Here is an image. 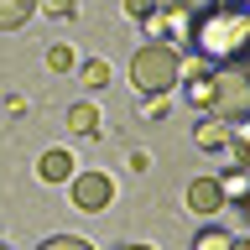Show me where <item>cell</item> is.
<instances>
[{
  "instance_id": "obj_3",
  "label": "cell",
  "mask_w": 250,
  "mask_h": 250,
  "mask_svg": "<svg viewBox=\"0 0 250 250\" xmlns=\"http://www.w3.org/2000/svg\"><path fill=\"white\" fill-rule=\"evenodd\" d=\"M208 115H214L219 125L250 120V83L234 73V68H219V73H214V99H208Z\"/></svg>"
},
{
  "instance_id": "obj_20",
  "label": "cell",
  "mask_w": 250,
  "mask_h": 250,
  "mask_svg": "<svg viewBox=\"0 0 250 250\" xmlns=\"http://www.w3.org/2000/svg\"><path fill=\"white\" fill-rule=\"evenodd\" d=\"M234 73H240V78H245V83H250V52H245V62H240V68H234Z\"/></svg>"
},
{
  "instance_id": "obj_14",
  "label": "cell",
  "mask_w": 250,
  "mask_h": 250,
  "mask_svg": "<svg viewBox=\"0 0 250 250\" xmlns=\"http://www.w3.org/2000/svg\"><path fill=\"white\" fill-rule=\"evenodd\" d=\"M219 0H162V11H177V16H188V21H198L203 11H214Z\"/></svg>"
},
{
  "instance_id": "obj_23",
  "label": "cell",
  "mask_w": 250,
  "mask_h": 250,
  "mask_svg": "<svg viewBox=\"0 0 250 250\" xmlns=\"http://www.w3.org/2000/svg\"><path fill=\"white\" fill-rule=\"evenodd\" d=\"M240 208H245V214H250V198H245V203H240Z\"/></svg>"
},
{
  "instance_id": "obj_24",
  "label": "cell",
  "mask_w": 250,
  "mask_h": 250,
  "mask_svg": "<svg viewBox=\"0 0 250 250\" xmlns=\"http://www.w3.org/2000/svg\"><path fill=\"white\" fill-rule=\"evenodd\" d=\"M0 250H5V245H0Z\"/></svg>"
},
{
  "instance_id": "obj_7",
  "label": "cell",
  "mask_w": 250,
  "mask_h": 250,
  "mask_svg": "<svg viewBox=\"0 0 250 250\" xmlns=\"http://www.w3.org/2000/svg\"><path fill=\"white\" fill-rule=\"evenodd\" d=\"M193 146H198V151H224V146H229V125H219L214 115H203V120L193 125Z\"/></svg>"
},
{
  "instance_id": "obj_6",
  "label": "cell",
  "mask_w": 250,
  "mask_h": 250,
  "mask_svg": "<svg viewBox=\"0 0 250 250\" xmlns=\"http://www.w3.org/2000/svg\"><path fill=\"white\" fill-rule=\"evenodd\" d=\"M37 177H42V183H73V156L62 151V146L42 151V162H37Z\"/></svg>"
},
{
  "instance_id": "obj_19",
  "label": "cell",
  "mask_w": 250,
  "mask_h": 250,
  "mask_svg": "<svg viewBox=\"0 0 250 250\" xmlns=\"http://www.w3.org/2000/svg\"><path fill=\"white\" fill-rule=\"evenodd\" d=\"M37 11H47V16H58V21H68V16L78 11V0H37Z\"/></svg>"
},
{
  "instance_id": "obj_13",
  "label": "cell",
  "mask_w": 250,
  "mask_h": 250,
  "mask_svg": "<svg viewBox=\"0 0 250 250\" xmlns=\"http://www.w3.org/2000/svg\"><path fill=\"white\" fill-rule=\"evenodd\" d=\"M229 245H234V234L229 229H214V224L193 234V250H229Z\"/></svg>"
},
{
  "instance_id": "obj_18",
  "label": "cell",
  "mask_w": 250,
  "mask_h": 250,
  "mask_svg": "<svg viewBox=\"0 0 250 250\" xmlns=\"http://www.w3.org/2000/svg\"><path fill=\"white\" fill-rule=\"evenodd\" d=\"M37 250H94L89 240H78V234H52V240H42Z\"/></svg>"
},
{
  "instance_id": "obj_12",
  "label": "cell",
  "mask_w": 250,
  "mask_h": 250,
  "mask_svg": "<svg viewBox=\"0 0 250 250\" xmlns=\"http://www.w3.org/2000/svg\"><path fill=\"white\" fill-rule=\"evenodd\" d=\"M229 151H234V162L250 172V120H240V125H229Z\"/></svg>"
},
{
  "instance_id": "obj_21",
  "label": "cell",
  "mask_w": 250,
  "mask_h": 250,
  "mask_svg": "<svg viewBox=\"0 0 250 250\" xmlns=\"http://www.w3.org/2000/svg\"><path fill=\"white\" fill-rule=\"evenodd\" d=\"M229 250H250V240H234V245H229Z\"/></svg>"
},
{
  "instance_id": "obj_8",
  "label": "cell",
  "mask_w": 250,
  "mask_h": 250,
  "mask_svg": "<svg viewBox=\"0 0 250 250\" xmlns=\"http://www.w3.org/2000/svg\"><path fill=\"white\" fill-rule=\"evenodd\" d=\"M183 99H188V104H198L203 115H208V99H214V68H203V73H188Z\"/></svg>"
},
{
  "instance_id": "obj_9",
  "label": "cell",
  "mask_w": 250,
  "mask_h": 250,
  "mask_svg": "<svg viewBox=\"0 0 250 250\" xmlns=\"http://www.w3.org/2000/svg\"><path fill=\"white\" fill-rule=\"evenodd\" d=\"M37 16V0H0V31H21Z\"/></svg>"
},
{
  "instance_id": "obj_17",
  "label": "cell",
  "mask_w": 250,
  "mask_h": 250,
  "mask_svg": "<svg viewBox=\"0 0 250 250\" xmlns=\"http://www.w3.org/2000/svg\"><path fill=\"white\" fill-rule=\"evenodd\" d=\"M125 5V16H130V21H151L156 11H162V0H120Z\"/></svg>"
},
{
  "instance_id": "obj_1",
  "label": "cell",
  "mask_w": 250,
  "mask_h": 250,
  "mask_svg": "<svg viewBox=\"0 0 250 250\" xmlns=\"http://www.w3.org/2000/svg\"><path fill=\"white\" fill-rule=\"evenodd\" d=\"M188 42L198 47V58L214 62V68H240L245 52H250V11L219 0L214 11H203L198 21L188 26Z\"/></svg>"
},
{
  "instance_id": "obj_11",
  "label": "cell",
  "mask_w": 250,
  "mask_h": 250,
  "mask_svg": "<svg viewBox=\"0 0 250 250\" xmlns=\"http://www.w3.org/2000/svg\"><path fill=\"white\" fill-rule=\"evenodd\" d=\"M219 193H224V203H245L250 198V172L245 167L224 172V177H219Z\"/></svg>"
},
{
  "instance_id": "obj_22",
  "label": "cell",
  "mask_w": 250,
  "mask_h": 250,
  "mask_svg": "<svg viewBox=\"0 0 250 250\" xmlns=\"http://www.w3.org/2000/svg\"><path fill=\"white\" fill-rule=\"evenodd\" d=\"M125 250H151V245H125Z\"/></svg>"
},
{
  "instance_id": "obj_10",
  "label": "cell",
  "mask_w": 250,
  "mask_h": 250,
  "mask_svg": "<svg viewBox=\"0 0 250 250\" xmlns=\"http://www.w3.org/2000/svg\"><path fill=\"white\" fill-rule=\"evenodd\" d=\"M68 130H73V136H99V109H94L89 99H78V104L68 109Z\"/></svg>"
},
{
  "instance_id": "obj_15",
  "label": "cell",
  "mask_w": 250,
  "mask_h": 250,
  "mask_svg": "<svg viewBox=\"0 0 250 250\" xmlns=\"http://www.w3.org/2000/svg\"><path fill=\"white\" fill-rule=\"evenodd\" d=\"M47 68H52V73H73V47L52 42V47H47Z\"/></svg>"
},
{
  "instance_id": "obj_2",
  "label": "cell",
  "mask_w": 250,
  "mask_h": 250,
  "mask_svg": "<svg viewBox=\"0 0 250 250\" xmlns=\"http://www.w3.org/2000/svg\"><path fill=\"white\" fill-rule=\"evenodd\" d=\"M177 78H183V58H177V47H172V42L136 47V58H130V83H136L141 94L162 99V94L177 89Z\"/></svg>"
},
{
  "instance_id": "obj_5",
  "label": "cell",
  "mask_w": 250,
  "mask_h": 250,
  "mask_svg": "<svg viewBox=\"0 0 250 250\" xmlns=\"http://www.w3.org/2000/svg\"><path fill=\"white\" fill-rule=\"evenodd\" d=\"M188 208L203 219H214L219 208H224V193H219V177H193L188 183Z\"/></svg>"
},
{
  "instance_id": "obj_16",
  "label": "cell",
  "mask_w": 250,
  "mask_h": 250,
  "mask_svg": "<svg viewBox=\"0 0 250 250\" xmlns=\"http://www.w3.org/2000/svg\"><path fill=\"white\" fill-rule=\"evenodd\" d=\"M78 78H83V83H89V89H104V83H109V62H104V58H94V62H83V68H78Z\"/></svg>"
},
{
  "instance_id": "obj_4",
  "label": "cell",
  "mask_w": 250,
  "mask_h": 250,
  "mask_svg": "<svg viewBox=\"0 0 250 250\" xmlns=\"http://www.w3.org/2000/svg\"><path fill=\"white\" fill-rule=\"evenodd\" d=\"M68 193H73V208H78V214H104L109 203H115V183H109L104 172H73Z\"/></svg>"
}]
</instances>
